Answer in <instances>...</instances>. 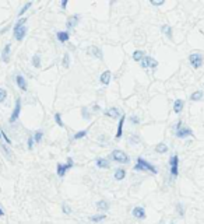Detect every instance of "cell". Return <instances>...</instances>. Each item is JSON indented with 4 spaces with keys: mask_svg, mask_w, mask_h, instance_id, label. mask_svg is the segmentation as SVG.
I'll list each match as a JSON object with an SVG mask.
<instances>
[{
    "mask_svg": "<svg viewBox=\"0 0 204 224\" xmlns=\"http://www.w3.org/2000/svg\"><path fill=\"white\" fill-rule=\"evenodd\" d=\"M189 62H190V65H191V67H194V69H199V67H201L203 66V62H204V56L201 53H191L190 56H189Z\"/></svg>",
    "mask_w": 204,
    "mask_h": 224,
    "instance_id": "6da1fadb",
    "label": "cell"
},
{
    "mask_svg": "<svg viewBox=\"0 0 204 224\" xmlns=\"http://www.w3.org/2000/svg\"><path fill=\"white\" fill-rule=\"evenodd\" d=\"M112 160L116 161V163H120V164H127L130 161L129 155L122 150H113L112 151Z\"/></svg>",
    "mask_w": 204,
    "mask_h": 224,
    "instance_id": "7a4b0ae2",
    "label": "cell"
},
{
    "mask_svg": "<svg viewBox=\"0 0 204 224\" xmlns=\"http://www.w3.org/2000/svg\"><path fill=\"white\" fill-rule=\"evenodd\" d=\"M73 165H74V161H73V158H71V157H68L66 164H57V175H59L60 178H63V176H64V174L67 172L68 170H71V168H73Z\"/></svg>",
    "mask_w": 204,
    "mask_h": 224,
    "instance_id": "3957f363",
    "label": "cell"
},
{
    "mask_svg": "<svg viewBox=\"0 0 204 224\" xmlns=\"http://www.w3.org/2000/svg\"><path fill=\"white\" fill-rule=\"evenodd\" d=\"M169 167H170V176L176 178V176L179 175V157H178L176 154L170 157Z\"/></svg>",
    "mask_w": 204,
    "mask_h": 224,
    "instance_id": "277c9868",
    "label": "cell"
},
{
    "mask_svg": "<svg viewBox=\"0 0 204 224\" xmlns=\"http://www.w3.org/2000/svg\"><path fill=\"white\" fill-rule=\"evenodd\" d=\"M158 66V62L151 57V56H144L143 59H141V67L143 69H148V67H151V69H155Z\"/></svg>",
    "mask_w": 204,
    "mask_h": 224,
    "instance_id": "5b68a950",
    "label": "cell"
},
{
    "mask_svg": "<svg viewBox=\"0 0 204 224\" xmlns=\"http://www.w3.org/2000/svg\"><path fill=\"white\" fill-rule=\"evenodd\" d=\"M136 164H138V165H141V168H143V170L151 171L153 174H158V170H157V168L154 167L153 164H150L148 161H145V160H144L143 157H138V158H137V163H136Z\"/></svg>",
    "mask_w": 204,
    "mask_h": 224,
    "instance_id": "8992f818",
    "label": "cell"
},
{
    "mask_svg": "<svg viewBox=\"0 0 204 224\" xmlns=\"http://www.w3.org/2000/svg\"><path fill=\"white\" fill-rule=\"evenodd\" d=\"M20 112H21V100L17 98V101H16V106H14V109H13V114H11V116H10V119L9 122H16L18 119V116H20Z\"/></svg>",
    "mask_w": 204,
    "mask_h": 224,
    "instance_id": "52a82bcc",
    "label": "cell"
},
{
    "mask_svg": "<svg viewBox=\"0 0 204 224\" xmlns=\"http://www.w3.org/2000/svg\"><path fill=\"white\" fill-rule=\"evenodd\" d=\"M132 214H133V217H136V219H140V220H144L145 217H147V214H145V210H144V207L141 206H136L133 210H132Z\"/></svg>",
    "mask_w": 204,
    "mask_h": 224,
    "instance_id": "ba28073f",
    "label": "cell"
},
{
    "mask_svg": "<svg viewBox=\"0 0 204 224\" xmlns=\"http://www.w3.org/2000/svg\"><path fill=\"white\" fill-rule=\"evenodd\" d=\"M193 135V132H191V129L190 128H180V129H178L176 130V136L179 139H185V137H189V136H191Z\"/></svg>",
    "mask_w": 204,
    "mask_h": 224,
    "instance_id": "9c48e42d",
    "label": "cell"
},
{
    "mask_svg": "<svg viewBox=\"0 0 204 224\" xmlns=\"http://www.w3.org/2000/svg\"><path fill=\"white\" fill-rule=\"evenodd\" d=\"M25 35H27V27H25V25H22V27H20L17 30H14V38H16L17 41H22Z\"/></svg>",
    "mask_w": 204,
    "mask_h": 224,
    "instance_id": "30bf717a",
    "label": "cell"
},
{
    "mask_svg": "<svg viewBox=\"0 0 204 224\" xmlns=\"http://www.w3.org/2000/svg\"><path fill=\"white\" fill-rule=\"evenodd\" d=\"M16 83L21 88V91H27V80H25V77L22 74H17L16 76Z\"/></svg>",
    "mask_w": 204,
    "mask_h": 224,
    "instance_id": "8fae6325",
    "label": "cell"
},
{
    "mask_svg": "<svg viewBox=\"0 0 204 224\" xmlns=\"http://www.w3.org/2000/svg\"><path fill=\"white\" fill-rule=\"evenodd\" d=\"M10 52H11V45H10V44L4 45V48H3V52H1V60H3L4 63H7V62H9V57H10Z\"/></svg>",
    "mask_w": 204,
    "mask_h": 224,
    "instance_id": "7c38bea8",
    "label": "cell"
},
{
    "mask_svg": "<svg viewBox=\"0 0 204 224\" xmlns=\"http://www.w3.org/2000/svg\"><path fill=\"white\" fill-rule=\"evenodd\" d=\"M88 53H89V55H92L94 57H98L99 60H102V57H103L102 51L98 48V46H89V48H88Z\"/></svg>",
    "mask_w": 204,
    "mask_h": 224,
    "instance_id": "4fadbf2b",
    "label": "cell"
},
{
    "mask_svg": "<svg viewBox=\"0 0 204 224\" xmlns=\"http://www.w3.org/2000/svg\"><path fill=\"white\" fill-rule=\"evenodd\" d=\"M78 21H80V14H74V16L68 17L66 25H67V28H74V27L78 24Z\"/></svg>",
    "mask_w": 204,
    "mask_h": 224,
    "instance_id": "5bb4252c",
    "label": "cell"
},
{
    "mask_svg": "<svg viewBox=\"0 0 204 224\" xmlns=\"http://www.w3.org/2000/svg\"><path fill=\"white\" fill-rule=\"evenodd\" d=\"M183 106H185V101L183 100H176L175 102H173V112L175 114H180L182 112V109H183Z\"/></svg>",
    "mask_w": 204,
    "mask_h": 224,
    "instance_id": "9a60e30c",
    "label": "cell"
},
{
    "mask_svg": "<svg viewBox=\"0 0 204 224\" xmlns=\"http://www.w3.org/2000/svg\"><path fill=\"white\" fill-rule=\"evenodd\" d=\"M105 115L106 116H109V118H113V119H116V118H119L120 116V111L118 109V108H109L106 112H105Z\"/></svg>",
    "mask_w": 204,
    "mask_h": 224,
    "instance_id": "2e32d148",
    "label": "cell"
},
{
    "mask_svg": "<svg viewBox=\"0 0 204 224\" xmlns=\"http://www.w3.org/2000/svg\"><path fill=\"white\" fill-rule=\"evenodd\" d=\"M111 76H112V73L109 71V70H105L103 73L101 74V77H99V81H101L102 84H109V81H111Z\"/></svg>",
    "mask_w": 204,
    "mask_h": 224,
    "instance_id": "e0dca14e",
    "label": "cell"
},
{
    "mask_svg": "<svg viewBox=\"0 0 204 224\" xmlns=\"http://www.w3.org/2000/svg\"><path fill=\"white\" fill-rule=\"evenodd\" d=\"M56 36H57V41L59 42H67L68 39H70V34H68V31H59L57 34H56Z\"/></svg>",
    "mask_w": 204,
    "mask_h": 224,
    "instance_id": "ac0fdd59",
    "label": "cell"
},
{
    "mask_svg": "<svg viewBox=\"0 0 204 224\" xmlns=\"http://www.w3.org/2000/svg\"><path fill=\"white\" fill-rule=\"evenodd\" d=\"M97 167H98V168H102V170H106V168H109V161H108L106 158L98 157V158H97Z\"/></svg>",
    "mask_w": 204,
    "mask_h": 224,
    "instance_id": "d6986e66",
    "label": "cell"
},
{
    "mask_svg": "<svg viewBox=\"0 0 204 224\" xmlns=\"http://www.w3.org/2000/svg\"><path fill=\"white\" fill-rule=\"evenodd\" d=\"M124 121H126V116H120L119 125H118V132H116V140H119L122 137V133H123V125H124Z\"/></svg>",
    "mask_w": 204,
    "mask_h": 224,
    "instance_id": "ffe728a7",
    "label": "cell"
},
{
    "mask_svg": "<svg viewBox=\"0 0 204 224\" xmlns=\"http://www.w3.org/2000/svg\"><path fill=\"white\" fill-rule=\"evenodd\" d=\"M97 209L99 210V211H108L109 210V203L106 202V200H99V202H97Z\"/></svg>",
    "mask_w": 204,
    "mask_h": 224,
    "instance_id": "44dd1931",
    "label": "cell"
},
{
    "mask_svg": "<svg viewBox=\"0 0 204 224\" xmlns=\"http://www.w3.org/2000/svg\"><path fill=\"white\" fill-rule=\"evenodd\" d=\"M124 176H126V170L116 168V171H115V179L116 181H122V179H124Z\"/></svg>",
    "mask_w": 204,
    "mask_h": 224,
    "instance_id": "7402d4cb",
    "label": "cell"
},
{
    "mask_svg": "<svg viewBox=\"0 0 204 224\" xmlns=\"http://www.w3.org/2000/svg\"><path fill=\"white\" fill-rule=\"evenodd\" d=\"M106 219V214H97V216H89V221L92 223H101Z\"/></svg>",
    "mask_w": 204,
    "mask_h": 224,
    "instance_id": "603a6c76",
    "label": "cell"
},
{
    "mask_svg": "<svg viewBox=\"0 0 204 224\" xmlns=\"http://www.w3.org/2000/svg\"><path fill=\"white\" fill-rule=\"evenodd\" d=\"M203 95H204V93H203V91H200V90H199V91H194V93H193V94L190 95V100L196 102V101H200V100L203 98Z\"/></svg>",
    "mask_w": 204,
    "mask_h": 224,
    "instance_id": "cb8c5ba5",
    "label": "cell"
},
{
    "mask_svg": "<svg viewBox=\"0 0 204 224\" xmlns=\"http://www.w3.org/2000/svg\"><path fill=\"white\" fill-rule=\"evenodd\" d=\"M168 150H169V147H168L166 144H164V143H159V144L155 147V151H157V153H161V154L168 153Z\"/></svg>",
    "mask_w": 204,
    "mask_h": 224,
    "instance_id": "d4e9b609",
    "label": "cell"
},
{
    "mask_svg": "<svg viewBox=\"0 0 204 224\" xmlns=\"http://www.w3.org/2000/svg\"><path fill=\"white\" fill-rule=\"evenodd\" d=\"M161 31H162V32H165V35H166L169 39L172 38V27H170V25H168V24L162 25V27H161Z\"/></svg>",
    "mask_w": 204,
    "mask_h": 224,
    "instance_id": "484cf974",
    "label": "cell"
},
{
    "mask_svg": "<svg viewBox=\"0 0 204 224\" xmlns=\"http://www.w3.org/2000/svg\"><path fill=\"white\" fill-rule=\"evenodd\" d=\"M32 137H34L35 143H41V141H42V137H43V132H42V130H36Z\"/></svg>",
    "mask_w": 204,
    "mask_h": 224,
    "instance_id": "4316f807",
    "label": "cell"
},
{
    "mask_svg": "<svg viewBox=\"0 0 204 224\" xmlns=\"http://www.w3.org/2000/svg\"><path fill=\"white\" fill-rule=\"evenodd\" d=\"M87 133H88V129H84V130H80V132H77L74 136H73V139L74 140H80V139H83L87 136Z\"/></svg>",
    "mask_w": 204,
    "mask_h": 224,
    "instance_id": "83f0119b",
    "label": "cell"
},
{
    "mask_svg": "<svg viewBox=\"0 0 204 224\" xmlns=\"http://www.w3.org/2000/svg\"><path fill=\"white\" fill-rule=\"evenodd\" d=\"M144 56H145V55H144V52L143 51H134L133 52V59H134L136 62H138V60L141 62V59H143Z\"/></svg>",
    "mask_w": 204,
    "mask_h": 224,
    "instance_id": "f1b7e54d",
    "label": "cell"
},
{
    "mask_svg": "<svg viewBox=\"0 0 204 224\" xmlns=\"http://www.w3.org/2000/svg\"><path fill=\"white\" fill-rule=\"evenodd\" d=\"M32 66L36 67V69L41 67V56L39 55H34V57H32Z\"/></svg>",
    "mask_w": 204,
    "mask_h": 224,
    "instance_id": "f546056e",
    "label": "cell"
},
{
    "mask_svg": "<svg viewBox=\"0 0 204 224\" xmlns=\"http://www.w3.org/2000/svg\"><path fill=\"white\" fill-rule=\"evenodd\" d=\"M81 115H83V118L87 119V121H89V119H91V114H89V111H88V108H87V106H83V109H81Z\"/></svg>",
    "mask_w": 204,
    "mask_h": 224,
    "instance_id": "4dcf8cb0",
    "label": "cell"
},
{
    "mask_svg": "<svg viewBox=\"0 0 204 224\" xmlns=\"http://www.w3.org/2000/svg\"><path fill=\"white\" fill-rule=\"evenodd\" d=\"M31 6H32V1H28L27 4H24V6L21 7L20 13H18V17H21V16H22V14H24V13H25V11H27V10H28V9L31 7Z\"/></svg>",
    "mask_w": 204,
    "mask_h": 224,
    "instance_id": "1f68e13d",
    "label": "cell"
},
{
    "mask_svg": "<svg viewBox=\"0 0 204 224\" xmlns=\"http://www.w3.org/2000/svg\"><path fill=\"white\" fill-rule=\"evenodd\" d=\"M176 211H178V214L180 216V217H185V207L182 203H178L176 205Z\"/></svg>",
    "mask_w": 204,
    "mask_h": 224,
    "instance_id": "d6a6232c",
    "label": "cell"
},
{
    "mask_svg": "<svg viewBox=\"0 0 204 224\" xmlns=\"http://www.w3.org/2000/svg\"><path fill=\"white\" fill-rule=\"evenodd\" d=\"M68 66H70V55L64 53V56H63V67L68 69Z\"/></svg>",
    "mask_w": 204,
    "mask_h": 224,
    "instance_id": "836d02e7",
    "label": "cell"
},
{
    "mask_svg": "<svg viewBox=\"0 0 204 224\" xmlns=\"http://www.w3.org/2000/svg\"><path fill=\"white\" fill-rule=\"evenodd\" d=\"M55 121H56V123H57L60 128H63V126H64V123H63V121H62V116H60V114H59V112H56V114H55Z\"/></svg>",
    "mask_w": 204,
    "mask_h": 224,
    "instance_id": "e575fe53",
    "label": "cell"
},
{
    "mask_svg": "<svg viewBox=\"0 0 204 224\" xmlns=\"http://www.w3.org/2000/svg\"><path fill=\"white\" fill-rule=\"evenodd\" d=\"M25 22H27V18L22 17L20 18L17 22H16V25H14V30H17V28H20V27H22V25H25Z\"/></svg>",
    "mask_w": 204,
    "mask_h": 224,
    "instance_id": "d590c367",
    "label": "cell"
},
{
    "mask_svg": "<svg viewBox=\"0 0 204 224\" xmlns=\"http://www.w3.org/2000/svg\"><path fill=\"white\" fill-rule=\"evenodd\" d=\"M7 98V91L4 88H0V102H3Z\"/></svg>",
    "mask_w": 204,
    "mask_h": 224,
    "instance_id": "8d00e7d4",
    "label": "cell"
},
{
    "mask_svg": "<svg viewBox=\"0 0 204 224\" xmlns=\"http://www.w3.org/2000/svg\"><path fill=\"white\" fill-rule=\"evenodd\" d=\"M62 210H63V213H64V214H70V213H71V209L68 207L67 203H63V206H62Z\"/></svg>",
    "mask_w": 204,
    "mask_h": 224,
    "instance_id": "74e56055",
    "label": "cell"
},
{
    "mask_svg": "<svg viewBox=\"0 0 204 224\" xmlns=\"http://www.w3.org/2000/svg\"><path fill=\"white\" fill-rule=\"evenodd\" d=\"M34 137H32V136H30V137H28V149H30V150H32V149H34Z\"/></svg>",
    "mask_w": 204,
    "mask_h": 224,
    "instance_id": "f35d334b",
    "label": "cell"
},
{
    "mask_svg": "<svg viewBox=\"0 0 204 224\" xmlns=\"http://www.w3.org/2000/svg\"><path fill=\"white\" fill-rule=\"evenodd\" d=\"M130 121H132L133 125H138V123H140V119H138V116H136V115H132V116H130Z\"/></svg>",
    "mask_w": 204,
    "mask_h": 224,
    "instance_id": "ab89813d",
    "label": "cell"
},
{
    "mask_svg": "<svg viewBox=\"0 0 204 224\" xmlns=\"http://www.w3.org/2000/svg\"><path fill=\"white\" fill-rule=\"evenodd\" d=\"M138 141H140V137H138V136H136V135H132V136H130V143L136 144Z\"/></svg>",
    "mask_w": 204,
    "mask_h": 224,
    "instance_id": "60d3db41",
    "label": "cell"
},
{
    "mask_svg": "<svg viewBox=\"0 0 204 224\" xmlns=\"http://www.w3.org/2000/svg\"><path fill=\"white\" fill-rule=\"evenodd\" d=\"M1 137L4 139V141H6L7 144H11V140H10V137H7V135H6L3 130H1Z\"/></svg>",
    "mask_w": 204,
    "mask_h": 224,
    "instance_id": "b9f144b4",
    "label": "cell"
},
{
    "mask_svg": "<svg viewBox=\"0 0 204 224\" xmlns=\"http://www.w3.org/2000/svg\"><path fill=\"white\" fill-rule=\"evenodd\" d=\"M151 4H153V6H162V4H164V0H151Z\"/></svg>",
    "mask_w": 204,
    "mask_h": 224,
    "instance_id": "7bdbcfd3",
    "label": "cell"
},
{
    "mask_svg": "<svg viewBox=\"0 0 204 224\" xmlns=\"http://www.w3.org/2000/svg\"><path fill=\"white\" fill-rule=\"evenodd\" d=\"M60 6H62V9H66V7H67V0H62V4H60Z\"/></svg>",
    "mask_w": 204,
    "mask_h": 224,
    "instance_id": "ee69618b",
    "label": "cell"
},
{
    "mask_svg": "<svg viewBox=\"0 0 204 224\" xmlns=\"http://www.w3.org/2000/svg\"><path fill=\"white\" fill-rule=\"evenodd\" d=\"M182 126H183V123H182V122H178V123H176V126H175V128H176V130H178V129H180V128H182Z\"/></svg>",
    "mask_w": 204,
    "mask_h": 224,
    "instance_id": "f6af8a7d",
    "label": "cell"
},
{
    "mask_svg": "<svg viewBox=\"0 0 204 224\" xmlns=\"http://www.w3.org/2000/svg\"><path fill=\"white\" fill-rule=\"evenodd\" d=\"M3 216H4V211H3V210L0 209V217H3Z\"/></svg>",
    "mask_w": 204,
    "mask_h": 224,
    "instance_id": "bcb514c9",
    "label": "cell"
},
{
    "mask_svg": "<svg viewBox=\"0 0 204 224\" xmlns=\"http://www.w3.org/2000/svg\"><path fill=\"white\" fill-rule=\"evenodd\" d=\"M0 137H1V130H0Z\"/></svg>",
    "mask_w": 204,
    "mask_h": 224,
    "instance_id": "7dc6e473",
    "label": "cell"
},
{
    "mask_svg": "<svg viewBox=\"0 0 204 224\" xmlns=\"http://www.w3.org/2000/svg\"><path fill=\"white\" fill-rule=\"evenodd\" d=\"M169 224H173V223H169Z\"/></svg>",
    "mask_w": 204,
    "mask_h": 224,
    "instance_id": "c3c4849f",
    "label": "cell"
}]
</instances>
